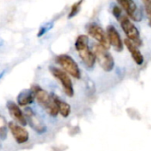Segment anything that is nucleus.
I'll list each match as a JSON object with an SVG mask.
<instances>
[{"label": "nucleus", "instance_id": "nucleus-1", "mask_svg": "<svg viewBox=\"0 0 151 151\" xmlns=\"http://www.w3.org/2000/svg\"><path fill=\"white\" fill-rule=\"evenodd\" d=\"M31 91L34 93L35 100L38 102V104L46 110V112L52 117L58 116L59 111L57 105L53 100L52 94L48 93L45 90L41 88L39 86H34L31 88Z\"/></svg>", "mask_w": 151, "mask_h": 151}, {"label": "nucleus", "instance_id": "nucleus-2", "mask_svg": "<svg viewBox=\"0 0 151 151\" xmlns=\"http://www.w3.org/2000/svg\"><path fill=\"white\" fill-rule=\"evenodd\" d=\"M88 43V37L86 35H80L75 42V48L78 52V55L84 62L85 66L88 68H92L95 64L96 59L93 51L90 49Z\"/></svg>", "mask_w": 151, "mask_h": 151}, {"label": "nucleus", "instance_id": "nucleus-3", "mask_svg": "<svg viewBox=\"0 0 151 151\" xmlns=\"http://www.w3.org/2000/svg\"><path fill=\"white\" fill-rule=\"evenodd\" d=\"M56 62L61 67V69L66 72L70 77L80 79L81 78V70L76 60L68 54H60L56 57Z\"/></svg>", "mask_w": 151, "mask_h": 151}, {"label": "nucleus", "instance_id": "nucleus-4", "mask_svg": "<svg viewBox=\"0 0 151 151\" xmlns=\"http://www.w3.org/2000/svg\"><path fill=\"white\" fill-rule=\"evenodd\" d=\"M92 51L95 56L96 60L102 68V69H104L107 72H109L114 68L115 66L114 59L107 49H105L99 44H96L93 45Z\"/></svg>", "mask_w": 151, "mask_h": 151}, {"label": "nucleus", "instance_id": "nucleus-5", "mask_svg": "<svg viewBox=\"0 0 151 151\" xmlns=\"http://www.w3.org/2000/svg\"><path fill=\"white\" fill-rule=\"evenodd\" d=\"M49 71L60 83L66 95L68 97H73L74 96V87H73V83H72V80L66 72H64L61 68H56L53 66L49 68Z\"/></svg>", "mask_w": 151, "mask_h": 151}, {"label": "nucleus", "instance_id": "nucleus-6", "mask_svg": "<svg viewBox=\"0 0 151 151\" xmlns=\"http://www.w3.org/2000/svg\"><path fill=\"white\" fill-rule=\"evenodd\" d=\"M119 22L122 29L127 37V39L132 42L135 45H140L141 40L139 37V32L136 26L130 21V19L126 16H122L119 19Z\"/></svg>", "mask_w": 151, "mask_h": 151}, {"label": "nucleus", "instance_id": "nucleus-7", "mask_svg": "<svg viewBox=\"0 0 151 151\" xmlns=\"http://www.w3.org/2000/svg\"><path fill=\"white\" fill-rule=\"evenodd\" d=\"M116 1L132 21L137 22L142 21V10L134 0H116Z\"/></svg>", "mask_w": 151, "mask_h": 151}, {"label": "nucleus", "instance_id": "nucleus-8", "mask_svg": "<svg viewBox=\"0 0 151 151\" xmlns=\"http://www.w3.org/2000/svg\"><path fill=\"white\" fill-rule=\"evenodd\" d=\"M8 129L11 132L14 139H15V141L22 145V144H25L29 141V132L21 124L12 121L8 123Z\"/></svg>", "mask_w": 151, "mask_h": 151}, {"label": "nucleus", "instance_id": "nucleus-9", "mask_svg": "<svg viewBox=\"0 0 151 151\" xmlns=\"http://www.w3.org/2000/svg\"><path fill=\"white\" fill-rule=\"evenodd\" d=\"M87 31H88V34L99 43L100 45H101L107 50L109 48L110 45L107 37V34L105 33V31L100 25L96 23H93L88 27Z\"/></svg>", "mask_w": 151, "mask_h": 151}, {"label": "nucleus", "instance_id": "nucleus-10", "mask_svg": "<svg viewBox=\"0 0 151 151\" xmlns=\"http://www.w3.org/2000/svg\"><path fill=\"white\" fill-rule=\"evenodd\" d=\"M24 115L27 120V124L37 133H44L46 131L45 125L42 123V121L37 116L35 112L30 108H26L24 109Z\"/></svg>", "mask_w": 151, "mask_h": 151}, {"label": "nucleus", "instance_id": "nucleus-11", "mask_svg": "<svg viewBox=\"0 0 151 151\" xmlns=\"http://www.w3.org/2000/svg\"><path fill=\"white\" fill-rule=\"evenodd\" d=\"M6 108L10 116L13 117L15 123L21 124L22 126H25L28 124L24 112L21 109L20 106H18L17 103H15L14 101H9L6 102Z\"/></svg>", "mask_w": 151, "mask_h": 151}, {"label": "nucleus", "instance_id": "nucleus-12", "mask_svg": "<svg viewBox=\"0 0 151 151\" xmlns=\"http://www.w3.org/2000/svg\"><path fill=\"white\" fill-rule=\"evenodd\" d=\"M106 34H107V37H108L109 45H112L116 51L121 52L124 48V45H123L121 37H120L117 29L113 25H109L107 28Z\"/></svg>", "mask_w": 151, "mask_h": 151}, {"label": "nucleus", "instance_id": "nucleus-13", "mask_svg": "<svg viewBox=\"0 0 151 151\" xmlns=\"http://www.w3.org/2000/svg\"><path fill=\"white\" fill-rule=\"evenodd\" d=\"M35 101L33 92L30 90H23L17 96V104L20 107H28Z\"/></svg>", "mask_w": 151, "mask_h": 151}, {"label": "nucleus", "instance_id": "nucleus-14", "mask_svg": "<svg viewBox=\"0 0 151 151\" xmlns=\"http://www.w3.org/2000/svg\"><path fill=\"white\" fill-rule=\"evenodd\" d=\"M124 45H125V46L127 47L128 51L130 52V53H131L132 59L134 60V61H135L138 65H141V64L143 63L144 59H143V56H142L141 52H140L139 50L137 48V46H136L132 42H131V41L128 40V39H125V40H124Z\"/></svg>", "mask_w": 151, "mask_h": 151}, {"label": "nucleus", "instance_id": "nucleus-15", "mask_svg": "<svg viewBox=\"0 0 151 151\" xmlns=\"http://www.w3.org/2000/svg\"><path fill=\"white\" fill-rule=\"evenodd\" d=\"M52 97H53V100L57 105V108H58V111L59 113L61 115L62 117H68L70 113H71V106L66 102V101H63L62 100H60L58 96H56L55 94H52Z\"/></svg>", "mask_w": 151, "mask_h": 151}, {"label": "nucleus", "instance_id": "nucleus-16", "mask_svg": "<svg viewBox=\"0 0 151 151\" xmlns=\"http://www.w3.org/2000/svg\"><path fill=\"white\" fill-rule=\"evenodd\" d=\"M8 124L6 123V118L0 115V139H5L7 135L8 131Z\"/></svg>", "mask_w": 151, "mask_h": 151}, {"label": "nucleus", "instance_id": "nucleus-17", "mask_svg": "<svg viewBox=\"0 0 151 151\" xmlns=\"http://www.w3.org/2000/svg\"><path fill=\"white\" fill-rule=\"evenodd\" d=\"M82 2H83V0H79L78 2L75 3V4L71 6L70 12H69V14H68V19L73 18L74 16H76V15H77V14H78V12H79V10H80V6H81Z\"/></svg>", "mask_w": 151, "mask_h": 151}, {"label": "nucleus", "instance_id": "nucleus-18", "mask_svg": "<svg viewBox=\"0 0 151 151\" xmlns=\"http://www.w3.org/2000/svg\"><path fill=\"white\" fill-rule=\"evenodd\" d=\"M53 27V23L52 22H48V23H46V24H45V25H43L41 28H40V29H39V31H38V34H37V36L40 37H42L43 35H45L46 32H48Z\"/></svg>", "mask_w": 151, "mask_h": 151}, {"label": "nucleus", "instance_id": "nucleus-19", "mask_svg": "<svg viewBox=\"0 0 151 151\" xmlns=\"http://www.w3.org/2000/svg\"><path fill=\"white\" fill-rule=\"evenodd\" d=\"M112 14H113V15L117 19V20H119L123 15H122V10H121V8L119 7V6H113V8H112Z\"/></svg>", "mask_w": 151, "mask_h": 151}, {"label": "nucleus", "instance_id": "nucleus-20", "mask_svg": "<svg viewBox=\"0 0 151 151\" xmlns=\"http://www.w3.org/2000/svg\"><path fill=\"white\" fill-rule=\"evenodd\" d=\"M142 2L145 5L146 12H151V0H142Z\"/></svg>", "mask_w": 151, "mask_h": 151}, {"label": "nucleus", "instance_id": "nucleus-21", "mask_svg": "<svg viewBox=\"0 0 151 151\" xmlns=\"http://www.w3.org/2000/svg\"><path fill=\"white\" fill-rule=\"evenodd\" d=\"M146 13H147V18H148V24L151 27V12H146Z\"/></svg>", "mask_w": 151, "mask_h": 151}, {"label": "nucleus", "instance_id": "nucleus-22", "mask_svg": "<svg viewBox=\"0 0 151 151\" xmlns=\"http://www.w3.org/2000/svg\"><path fill=\"white\" fill-rule=\"evenodd\" d=\"M5 74H6V70H4V71H2L1 73H0V80H1V79L3 78V77L5 76Z\"/></svg>", "mask_w": 151, "mask_h": 151}, {"label": "nucleus", "instance_id": "nucleus-23", "mask_svg": "<svg viewBox=\"0 0 151 151\" xmlns=\"http://www.w3.org/2000/svg\"><path fill=\"white\" fill-rule=\"evenodd\" d=\"M4 40L2 39V38H0V47H1V46H3L4 45Z\"/></svg>", "mask_w": 151, "mask_h": 151}]
</instances>
